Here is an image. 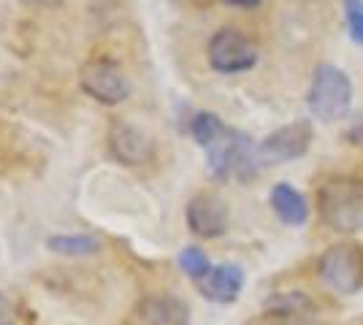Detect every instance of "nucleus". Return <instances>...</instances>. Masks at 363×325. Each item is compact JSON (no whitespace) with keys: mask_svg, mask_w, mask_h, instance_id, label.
<instances>
[{"mask_svg":"<svg viewBox=\"0 0 363 325\" xmlns=\"http://www.w3.org/2000/svg\"><path fill=\"white\" fill-rule=\"evenodd\" d=\"M318 212L331 231H363V179L358 176L325 179L318 193Z\"/></svg>","mask_w":363,"mask_h":325,"instance_id":"1","label":"nucleus"},{"mask_svg":"<svg viewBox=\"0 0 363 325\" xmlns=\"http://www.w3.org/2000/svg\"><path fill=\"white\" fill-rule=\"evenodd\" d=\"M206 166H209V173L220 182L228 176L250 182L260 171V155H257V147L252 144V139L244 130H230L228 127L225 136L214 141L206 149Z\"/></svg>","mask_w":363,"mask_h":325,"instance_id":"2","label":"nucleus"},{"mask_svg":"<svg viewBox=\"0 0 363 325\" xmlns=\"http://www.w3.org/2000/svg\"><path fill=\"white\" fill-rule=\"evenodd\" d=\"M306 101H309V111L320 122H336L352 106V81L342 68H336L331 62H323L315 68Z\"/></svg>","mask_w":363,"mask_h":325,"instance_id":"3","label":"nucleus"},{"mask_svg":"<svg viewBox=\"0 0 363 325\" xmlns=\"http://www.w3.org/2000/svg\"><path fill=\"white\" fill-rule=\"evenodd\" d=\"M320 277L336 293H358L363 287V247L355 241H339L323 252Z\"/></svg>","mask_w":363,"mask_h":325,"instance_id":"4","label":"nucleus"},{"mask_svg":"<svg viewBox=\"0 0 363 325\" xmlns=\"http://www.w3.org/2000/svg\"><path fill=\"white\" fill-rule=\"evenodd\" d=\"M79 84L90 98L106 106H117L130 95V81L125 76V71L106 57H92L84 62L79 71Z\"/></svg>","mask_w":363,"mask_h":325,"instance_id":"5","label":"nucleus"},{"mask_svg":"<svg viewBox=\"0 0 363 325\" xmlns=\"http://www.w3.org/2000/svg\"><path fill=\"white\" fill-rule=\"evenodd\" d=\"M257 62V49L236 28H223L209 41V65L217 74H244Z\"/></svg>","mask_w":363,"mask_h":325,"instance_id":"6","label":"nucleus"},{"mask_svg":"<svg viewBox=\"0 0 363 325\" xmlns=\"http://www.w3.org/2000/svg\"><path fill=\"white\" fill-rule=\"evenodd\" d=\"M309 144H312V122L296 120V122L274 130L260 141L257 155H260V163H266V166H279V163H290L296 157H303L309 152Z\"/></svg>","mask_w":363,"mask_h":325,"instance_id":"7","label":"nucleus"},{"mask_svg":"<svg viewBox=\"0 0 363 325\" xmlns=\"http://www.w3.org/2000/svg\"><path fill=\"white\" fill-rule=\"evenodd\" d=\"M108 149L122 166H144L155 155V144L150 136L125 120H114L108 127Z\"/></svg>","mask_w":363,"mask_h":325,"instance_id":"8","label":"nucleus"},{"mask_svg":"<svg viewBox=\"0 0 363 325\" xmlns=\"http://www.w3.org/2000/svg\"><path fill=\"white\" fill-rule=\"evenodd\" d=\"M187 225L196 236L214 239L223 236L228 228V206L214 193H201L187 203Z\"/></svg>","mask_w":363,"mask_h":325,"instance_id":"9","label":"nucleus"},{"mask_svg":"<svg viewBox=\"0 0 363 325\" xmlns=\"http://www.w3.org/2000/svg\"><path fill=\"white\" fill-rule=\"evenodd\" d=\"M201 293L206 295L209 301H217V304H230L236 301L239 293L244 287V271L236 263H225L212 268L206 277L198 282Z\"/></svg>","mask_w":363,"mask_h":325,"instance_id":"10","label":"nucleus"},{"mask_svg":"<svg viewBox=\"0 0 363 325\" xmlns=\"http://www.w3.org/2000/svg\"><path fill=\"white\" fill-rule=\"evenodd\" d=\"M138 320L144 325H187L190 309L177 295H150L138 304Z\"/></svg>","mask_w":363,"mask_h":325,"instance_id":"11","label":"nucleus"},{"mask_svg":"<svg viewBox=\"0 0 363 325\" xmlns=\"http://www.w3.org/2000/svg\"><path fill=\"white\" fill-rule=\"evenodd\" d=\"M272 206L277 217L285 222V225H303L309 219V206L306 198L296 187H290L288 182H279L272 190Z\"/></svg>","mask_w":363,"mask_h":325,"instance_id":"12","label":"nucleus"},{"mask_svg":"<svg viewBox=\"0 0 363 325\" xmlns=\"http://www.w3.org/2000/svg\"><path fill=\"white\" fill-rule=\"evenodd\" d=\"M46 247L57 255H68V258H84V255H95L101 249V241L87 233H76V236H52L46 241Z\"/></svg>","mask_w":363,"mask_h":325,"instance_id":"13","label":"nucleus"},{"mask_svg":"<svg viewBox=\"0 0 363 325\" xmlns=\"http://www.w3.org/2000/svg\"><path fill=\"white\" fill-rule=\"evenodd\" d=\"M225 130L228 127L223 125V120H220L217 114H212V111H201V114L193 117V122H190V136H193L196 144H201L203 149H209L214 141L223 139Z\"/></svg>","mask_w":363,"mask_h":325,"instance_id":"14","label":"nucleus"},{"mask_svg":"<svg viewBox=\"0 0 363 325\" xmlns=\"http://www.w3.org/2000/svg\"><path fill=\"white\" fill-rule=\"evenodd\" d=\"M179 266L182 271L187 274L190 279H196V282H201V279L206 277L209 271H212V266H209V258H206V252L198 247H187L182 249L179 255Z\"/></svg>","mask_w":363,"mask_h":325,"instance_id":"15","label":"nucleus"},{"mask_svg":"<svg viewBox=\"0 0 363 325\" xmlns=\"http://www.w3.org/2000/svg\"><path fill=\"white\" fill-rule=\"evenodd\" d=\"M312 307L309 298L303 293H279L269 301V309H274L277 314H298Z\"/></svg>","mask_w":363,"mask_h":325,"instance_id":"16","label":"nucleus"},{"mask_svg":"<svg viewBox=\"0 0 363 325\" xmlns=\"http://www.w3.org/2000/svg\"><path fill=\"white\" fill-rule=\"evenodd\" d=\"M345 16L352 41L363 47V0H345Z\"/></svg>","mask_w":363,"mask_h":325,"instance_id":"17","label":"nucleus"},{"mask_svg":"<svg viewBox=\"0 0 363 325\" xmlns=\"http://www.w3.org/2000/svg\"><path fill=\"white\" fill-rule=\"evenodd\" d=\"M0 325H16V304L0 290Z\"/></svg>","mask_w":363,"mask_h":325,"instance_id":"18","label":"nucleus"},{"mask_svg":"<svg viewBox=\"0 0 363 325\" xmlns=\"http://www.w3.org/2000/svg\"><path fill=\"white\" fill-rule=\"evenodd\" d=\"M228 6H239V8H252V6H257L260 0H225Z\"/></svg>","mask_w":363,"mask_h":325,"instance_id":"19","label":"nucleus"},{"mask_svg":"<svg viewBox=\"0 0 363 325\" xmlns=\"http://www.w3.org/2000/svg\"><path fill=\"white\" fill-rule=\"evenodd\" d=\"M33 3H38V6H46V8H49V6H60L62 0H33Z\"/></svg>","mask_w":363,"mask_h":325,"instance_id":"20","label":"nucleus"},{"mask_svg":"<svg viewBox=\"0 0 363 325\" xmlns=\"http://www.w3.org/2000/svg\"><path fill=\"white\" fill-rule=\"evenodd\" d=\"M285 325H298V323H285Z\"/></svg>","mask_w":363,"mask_h":325,"instance_id":"21","label":"nucleus"}]
</instances>
